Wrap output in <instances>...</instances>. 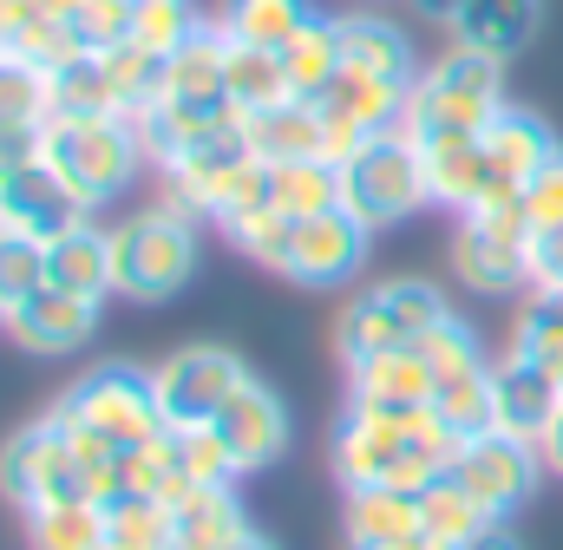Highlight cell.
Here are the masks:
<instances>
[{
    "instance_id": "d590c367",
    "label": "cell",
    "mask_w": 563,
    "mask_h": 550,
    "mask_svg": "<svg viewBox=\"0 0 563 550\" xmlns=\"http://www.w3.org/2000/svg\"><path fill=\"white\" fill-rule=\"evenodd\" d=\"M485 525H498V518H492V512L459 485V479H439L432 492H420V531H432L439 544H452V550L472 544Z\"/></svg>"
},
{
    "instance_id": "52a82bcc",
    "label": "cell",
    "mask_w": 563,
    "mask_h": 550,
    "mask_svg": "<svg viewBox=\"0 0 563 550\" xmlns=\"http://www.w3.org/2000/svg\"><path fill=\"white\" fill-rule=\"evenodd\" d=\"M59 407L73 413V419H86L99 439H112L119 452H132V446H151L157 432H170L164 426V413H157V394H151V374L139 367H92L86 381H73L66 394H59Z\"/></svg>"
},
{
    "instance_id": "ee69618b",
    "label": "cell",
    "mask_w": 563,
    "mask_h": 550,
    "mask_svg": "<svg viewBox=\"0 0 563 550\" xmlns=\"http://www.w3.org/2000/svg\"><path fill=\"white\" fill-rule=\"evenodd\" d=\"M420 348V361L432 367V381H445V374H472V367H485V348H478V334L452 315V321H439L432 334L413 341Z\"/></svg>"
},
{
    "instance_id": "44dd1931",
    "label": "cell",
    "mask_w": 563,
    "mask_h": 550,
    "mask_svg": "<svg viewBox=\"0 0 563 550\" xmlns=\"http://www.w3.org/2000/svg\"><path fill=\"white\" fill-rule=\"evenodd\" d=\"M46 282L66 288V295H86V301H106L119 295V270H112V230H99L92 217L73 223L66 237L46 243Z\"/></svg>"
},
{
    "instance_id": "7402d4cb",
    "label": "cell",
    "mask_w": 563,
    "mask_h": 550,
    "mask_svg": "<svg viewBox=\"0 0 563 550\" xmlns=\"http://www.w3.org/2000/svg\"><path fill=\"white\" fill-rule=\"evenodd\" d=\"M243 138L263 164H295V157H328V119L314 99H282L269 112H243Z\"/></svg>"
},
{
    "instance_id": "ba28073f",
    "label": "cell",
    "mask_w": 563,
    "mask_h": 550,
    "mask_svg": "<svg viewBox=\"0 0 563 550\" xmlns=\"http://www.w3.org/2000/svg\"><path fill=\"white\" fill-rule=\"evenodd\" d=\"M250 381V367L230 354V348H177L157 374H151V394H157V413L170 432H190V426H210L217 413L230 407V394Z\"/></svg>"
},
{
    "instance_id": "836d02e7",
    "label": "cell",
    "mask_w": 563,
    "mask_h": 550,
    "mask_svg": "<svg viewBox=\"0 0 563 550\" xmlns=\"http://www.w3.org/2000/svg\"><path fill=\"white\" fill-rule=\"evenodd\" d=\"M26 544L33 550H99L106 544V505L99 498H59L26 512Z\"/></svg>"
},
{
    "instance_id": "603a6c76",
    "label": "cell",
    "mask_w": 563,
    "mask_h": 550,
    "mask_svg": "<svg viewBox=\"0 0 563 550\" xmlns=\"http://www.w3.org/2000/svg\"><path fill=\"white\" fill-rule=\"evenodd\" d=\"M563 144L558 132L538 119V112H518V106H505L492 125H485V157H492V177L498 184H511V190H525L551 157H558Z\"/></svg>"
},
{
    "instance_id": "e575fe53",
    "label": "cell",
    "mask_w": 563,
    "mask_h": 550,
    "mask_svg": "<svg viewBox=\"0 0 563 550\" xmlns=\"http://www.w3.org/2000/svg\"><path fill=\"white\" fill-rule=\"evenodd\" d=\"M99 112H119V92L106 79V59L99 53H79V59L53 66V119H99Z\"/></svg>"
},
{
    "instance_id": "f35d334b",
    "label": "cell",
    "mask_w": 563,
    "mask_h": 550,
    "mask_svg": "<svg viewBox=\"0 0 563 550\" xmlns=\"http://www.w3.org/2000/svg\"><path fill=\"white\" fill-rule=\"evenodd\" d=\"M0 119L13 125H46L53 119V73L20 59V53H0Z\"/></svg>"
},
{
    "instance_id": "9f6ffc18",
    "label": "cell",
    "mask_w": 563,
    "mask_h": 550,
    "mask_svg": "<svg viewBox=\"0 0 563 550\" xmlns=\"http://www.w3.org/2000/svg\"><path fill=\"white\" fill-rule=\"evenodd\" d=\"M223 550H276V544H269L263 531H243V538H230V544H223Z\"/></svg>"
},
{
    "instance_id": "7dc6e473",
    "label": "cell",
    "mask_w": 563,
    "mask_h": 550,
    "mask_svg": "<svg viewBox=\"0 0 563 550\" xmlns=\"http://www.w3.org/2000/svg\"><path fill=\"white\" fill-rule=\"evenodd\" d=\"M387 301H394V315L407 321V334H413V341H420V334H432L439 321H452L445 295H439L432 282H420V275H400V282H387Z\"/></svg>"
},
{
    "instance_id": "f5cc1de1",
    "label": "cell",
    "mask_w": 563,
    "mask_h": 550,
    "mask_svg": "<svg viewBox=\"0 0 563 550\" xmlns=\"http://www.w3.org/2000/svg\"><path fill=\"white\" fill-rule=\"evenodd\" d=\"M347 550H452V544H439L432 531H407V538H387V544H347Z\"/></svg>"
},
{
    "instance_id": "484cf974",
    "label": "cell",
    "mask_w": 563,
    "mask_h": 550,
    "mask_svg": "<svg viewBox=\"0 0 563 550\" xmlns=\"http://www.w3.org/2000/svg\"><path fill=\"white\" fill-rule=\"evenodd\" d=\"M341 66H354V73H380V79H400V86L420 79V66H413V40H407L387 13H341Z\"/></svg>"
},
{
    "instance_id": "9a60e30c",
    "label": "cell",
    "mask_w": 563,
    "mask_h": 550,
    "mask_svg": "<svg viewBox=\"0 0 563 550\" xmlns=\"http://www.w3.org/2000/svg\"><path fill=\"white\" fill-rule=\"evenodd\" d=\"M92 328H99V301H86V295H66V288H33L13 315H7V334L26 348V354H73V348H86L92 341Z\"/></svg>"
},
{
    "instance_id": "816d5d0a",
    "label": "cell",
    "mask_w": 563,
    "mask_h": 550,
    "mask_svg": "<svg viewBox=\"0 0 563 550\" xmlns=\"http://www.w3.org/2000/svg\"><path fill=\"white\" fill-rule=\"evenodd\" d=\"M40 20V0H0V46L13 53V40Z\"/></svg>"
},
{
    "instance_id": "5b68a950",
    "label": "cell",
    "mask_w": 563,
    "mask_h": 550,
    "mask_svg": "<svg viewBox=\"0 0 563 550\" xmlns=\"http://www.w3.org/2000/svg\"><path fill=\"white\" fill-rule=\"evenodd\" d=\"M420 204H432V197H426L420 144L407 132H380L354 157H341V210H354L367 230H387V223L413 217Z\"/></svg>"
},
{
    "instance_id": "7c38bea8",
    "label": "cell",
    "mask_w": 563,
    "mask_h": 550,
    "mask_svg": "<svg viewBox=\"0 0 563 550\" xmlns=\"http://www.w3.org/2000/svg\"><path fill=\"white\" fill-rule=\"evenodd\" d=\"M367 243H374V230L354 217V210H328V217H301L295 223V250H288V282H301V288H334V282H347V275L367 263Z\"/></svg>"
},
{
    "instance_id": "681fc988",
    "label": "cell",
    "mask_w": 563,
    "mask_h": 550,
    "mask_svg": "<svg viewBox=\"0 0 563 550\" xmlns=\"http://www.w3.org/2000/svg\"><path fill=\"white\" fill-rule=\"evenodd\" d=\"M531 288L538 295H563V223L531 237Z\"/></svg>"
},
{
    "instance_id": "5bb4252c",
    "label": "cell",
    "mask_w": 563,
    "mask_h": 550,
    "mask_svg": "<svg viewBox=\"0 0 563 550\" xmlns=\"http://www.w3.org/2000/svg\"><path fill=\"white\" fill-rule=\"evenodd\" d=\"M420 413H426V407H420ZM420 413L347 407L341 432H334V479H341L347 492H361V485H380V479H387V465L400 459V446H407V432H413V419H420Z\"/></svg>"
},
{
    "instance_id": "6da1fadb",
    "label": "cell",
    "mask_w": 563,
    "mask_h": 550,
    "mask_svg": "<svg viewBox=\"0 0 563 550\" xmlns=\"http://www.w3.org/2000/svg\"><path fill=\"white\" fill-rule=\"evenodd\" d=\"M40 164L59 170V184L86 210H99V204L125 197V184L139 177V164H151V157H144V144L125 112H99V119H46L40 125Z\"/></svg>"
},
{
    "instance_id": "c3c4849f",
    "label": "cell",
    "mask_w": 563,
    "mask_h": 550,
    "mask_svg": "<svg viewBox=\"0 0 563 550\" xmlns=\"http://www.w3.org/2000/svg\"><path fill=\"white\" fill-rule=\"evenodd\" d=\"M525 217H531V230H558L563 223V151L525 184Z\"/></svg>"
},
{
    "instance_id": "b9f144b4",
    "label": "cell",
    "mask_w": 563,
    "mask_h": 550,
    "mask_svg": "<svg viewBox=\"0 0 563 550\" xmlns=\"http://www.w3.org/2000/svg\"><path fill=\"white\" fill-rule=\"evenodd\" d=\"M106 538L119 550H170V505H157V498L106 505Z\"/></svg>"
},
{
    "instance_id": "6f0895ef",
    "label": "cell",
    "mask_w": 563,
    "mask_h": 550,
    "mask_svg": "<svg viewBox=\"0 0 563 550\" xmlns=\"http://www.w3.org/2000/svg\"><path fill=\"white\" fill-rule=\"evenodd\" d=\"M40 13H53V20H73V13H79V0H40Z\"/></svg>"
},
{
    "instance_id": "74e56055",
    "label": "cell",
    "mask_w": 563,
    "mask_h": 550,
    "mask_svg": "<svg viewBox=\"0 0 563 550\" xmlns=\"http://www.w3.org/2000/svg\"><path fill=\"white\" fill-rule=\"evenodd\" d=\"M505 354L525 361V367H544V374H558L563 381V295H538V301L518 315Z\"/></svg>"
},
{
    "instance_id": "9c48e42d",
    "label": "cell",
    "mask_w": 563,
    "mask_h": 550,
    "mask_svg": "<svg viewBox=\"0 0 563 550\" xmlns=\"http://www.w3.org/2000/svg\"><path fill=\"white\" fill-rule=\"evenodd\" d=\"M452 479L505 525L531 492H538V479H544V452H538V439H518V432H472L465 446H459V459H452Z\"/></svg>"
},
{
    "instance_id": "7a4b0ae2",
    "label": "cell",
    "mask_w": 563,
    "mask_h": 550,
    "mask_svg": "<svg viewBox=\"0 0 563 550\" xmlns=\"http://www.w3.org/2000/svg\"><path fill=\"white\" fill-rule=\"evenodd\" d=\"M505 112V59H485L472 46H452L445 59H432L420 79H413V99H407V138H432V132H465L485 138V125Z\"/></svg>"
},
{
    "instance_id": "ab89813d",
    "label": "cell",
    "mask_w": 563,
    "mask_h": 550,
    "mask_svg": "<svg viewBox=\"0 0 563 550\" xmlns=\"http://www.w3.org/2000/svg\"><path fill=\"white\" fill-rule=\"evenodd\" d=\"M197 26L203 20H197L190 0H132V40H139L144 53H157V59H170Z\"/></svg>"
},
{
    "instance_id": "3957f363",
    "label": "cell",
    "mask_w": 563,
    "mask_h": 550,
    "mask_svg": "<svg viewBox=\"0 0 563 550\" xmlns=\"http://www.w3.org/2000/svg\"><path fill=\"white\" fill-rule=\"evenodd\" d=\"M531 217H525V190L492 184L452 230V270L478 295H511L531 282Z\"/></svg>"
},
{
    "instance_id": "277c9868",
    "label": "cell",
    "mask_w": 563,
    "mask_h": 550,
    "mask_svg": "<svg viewBox=\"0 0 563 550\" xmlns=\"http://www.w3.org/2000/svg\"><path fill=\"white\" fill-rule=\"evenodd\" d=\"M112 270H119V295L132 301H170L190 270H197V230H190V210L177 204H157L132 223L112 230Z\"/></svg>"
},
{
    "instance_id": "ac0fdd59",
    "label": "cell",
    "mask_w": 563,
    "mask_h": 550,
    "mask_svg": "<svg viewBox=\"0 0 563 550\" xmlns=\"http://www.w3.org/2000/svg\"><path fill=\"white\" fill-rule=\"evenodd\" d=\"M236 119H243L236 106H197V99H164V92H157L144 112H132V132H139L151 164H170L177 151H190V144H203V138L230 132Z\"/></svg>"
},
{
    "instance_id": "1f68e13d",
    "label": "cell",
    "mask_w": 563,
    "mask_h": 550,
    "mask_svg": "<svg viewBox=\"0 0 563 550\" xmlns=\"http://www.w3.org/2000/svg\"><path fill=\"white\" fill-rule=\"evenodd\" d=\"M341 531H347V544H387V538H407V531H420V498L387 492V485H361V492H347Z\"/></svg>"
},
{
    "instance_id": "bcb514c9",
    "label": "cell",
    "mask_w": 563,
    "mask_h": 550,
    "mask_svg": "<svg viewBox=\"0 0 563 550\" xmlns=\"http://www.w3.org/2000/svg\"><path fill=\"white\" fill-rule=\"evenodd\" d=\"M177 452H184V472H190L197 485H236V479H243V472H236V459H230V446H223L210 426L177 432Z\"/></svg>"
},
{
    "instance_id": "ffe728a7",
    "label": "cell",
    "mask_w": 563,
    "mask_h": 550,
    "mask_svg": "<svg viewBox=\"0 0 563 550\" xmlns=\"http://www.w3.org/2000/svg\"><path fill=\"white\" fill-rule=\"evenodd\" d=\"M492 387H498V413H492V426H498V432L544 439V432H551V419L563 413V381H558V374L525 367V361H511V354L492 367Z\"/></svg>"
},
{
    "instance_id": "30bf717a",
    "label": "cell",
    "mask_w": 563,
    "mask_h": 550,
    "mask_svg": "<svg viewBox=\"0 0 563 550\" xmlns=\"http://www.w3.org/2000/svg\"><path fill=\"white\" fill-rule=\"evenodd\" d=\"M407 99H413V86L380 79V73H354V66H341V73H334V86L314 99V106H321V119H328V157L341 164V157H354L367 138L400 132Z\"/></svg>"
},
{
    "instance_id": "cb8c5ba5",
    "label": "cell",
    "mask_w": 563,
    "mask_h": 550,
    "mask_svg": "<svg viewBox=\"0 0 563 550\" xmlns=\"http://www.w3.org/2000/svg\"><path fill=\"white\" fill-rule=\"evenodd\" d=\"M394 348H413V334H407V321L394 315L387 282H380V288H361V295L334 315V354H341L347 367H361V361H380V354H394Z\"/></svg>"
},
{
    "instance_id": "8992f818",
    "label": "cell",
    "mask_w": 563,
    "mask_h": 550,
    "mask_svg": "<svg viewBox=\"0 0 563 550\" xmlns=\"http://www.w3.org/2000/svg\"><path fill=\"white\" fill-rule=\"evenodd\" d=\"M0 498L20 512L59 505V498H92V472L73 452V439L59 432V419H33L0 446Z\"/></svg>"
},
{
    "instance_id": "8fae6325",
    "label": "cell",
    "mask_w": 563,
    "mask_h": 550,
    "mask_svg": "<svg viewBox=\"0 0 563 550\" xmlns=\"http://www.w3.org/2000/svg\"><path fill=\"white\" fill-rule=\"evenodd\" d=\"M250 157H256V151H250L243 119H236L230 132L203 138V144H190V151H177L170 164H157V170H164V204H177V210L217 223V210H223V197H230V184H236V170H243Z\"/></svg>"
},
{
    "instance_id": "4dcf8cb0",
    "label": "cell",
    "mask_w": 563,
    "mask_h": 550,
    "mask_svg": "<svg viewBox=\"0 0 563 550\" xmlns=\"http://www.w3.org/2000/svg\"><path fill=\"white\" fill-rule=\"evenodd\" d=\"M314 13H321L314 0H223L217 26H223L230 40H243V46H269V53H282Z\"/></svg>"
},
{
    "instance_id": "e0dca14e",
    "label": "cell",
    "mask_w": 563,
    "mask_h": 550,
    "mask_svg": "<svg viewBox=\"0 0 563 550\" xmlns=\"http://www.w3.org/2000/svg\"><path fill=\"white\" fill-rule=\"evenodd\" d=\"M0 190H7V230H20V237H33V243H53V237H66L73 223L92 217V210L59 184V170H46V164H26V170L7 177Z\"/></svg>"
},
{
    "instance_id": "91938a15",
    "label": "cell",
    "mask_w": 563,
    "mask_h": 550,
    "mask_svg": "<svg viewBox=\"0 0 563 550\" xmlns=\"http://www.w3.org/2000/svg\"><path fill=\"white\" fill-rule=\"evenodd\" d=\"M99 550H119V544H112V538H106V544H99Z\"/></svg>"
},
{
    "instance_id": "2e32d148",
    "label": "cell",
    "mask_w": 563,
    "mask_h": 550,
    "mask_svg": "<svg viewBox=\"0 0 563 550\" xmlns=\"http://www.w3.org/2000/svg\"><path fill=\"white\" fill-rule=\"evenodd\" d=\"M420 144V164H426V197L445 204V210H472L498 177H492V157H485V138H465V132H432L413 138Z\"/></svg>"
},
{
    "instance_id": "f546056e",
    "label": "cell",
    "mask_w": 563,
    "mask_h": 550,
    "mask_svg": "<svg viewBox=\"0 0 563 550\" xmlns=\"http://www.w3.org/2000/svg\"><path fill=\"white\" fill-rule=\"evenodd\" d=\"M269 197L282 217H328L341 210V164L334 157H295V164H269Z\"/></svg>"
},
{
    "instance_id": "f1b7e54d",
    "label": "cell",
    "mask_w": 563,
    "mask_h": 550,
    "mask_svg": "<svg viewBox=\"0 0 563 550\" xmlns=\"http://www.w3.org/2000/svg\"><path fill=\"white\" fill-rule=\"evenodd\" d=\"M282 73H288V92L295 99H321L341 73V20L334 13H314L288 46H282Z\"/></svg>"
},
{
    "instance_id": "d6986e66",
    "label": "cell",
    "mask_w": 563,
    "mask_h": 550,
    "mask_svg": "<svg viewBox=\"0 0 563 550\" xmlns=\"http://www.w3.org/2000/svg\"><path fill=\"white\" fill-rule=\"evenodd\" d=\"M347 407H374V413H420L432 407V367L420 361V348H394L380 361H361L347 367Z\"/></svg>"
},
{
    "instance_id": "8d00e7d4",
    "label": "cell",
    "mask_w": 563,
    "mask_h": 550,
    "mask_svg": "<svg viewBox=\"0 0 563 550\" xmlns=\"http://www.w3.org/2000/svg\"><path fill=\"white\" fill-rule=\"evenodd\" d=\"M432 413L452 426V432H492V413H498V387H492V361L472 367V374H445L432 387Z\"/></svg>"
},
{
    "instance_id": "f6af8a7d",
    "label": "cell",
    "mask_w": 563,
    "mask_h": 550,
    "mask_svg": "<svg viewBox=\"0 0 563 550\" xmlns=\"http://www.w3.org/2000/svg\"><path fill=\"white\" fill-rule=\"evenodd\" d=\"M73 33H79L86 53H112V46H125V40H132V0H79Z\"/></svg>"
},
{
    "instance_id": "680465c9",
    "label": "cell",
    "mask_w": 563,
    "mask_h": 550,
    "mask_svg": "<svg viewBox=\"0 0 563 550\" xmlns=\"http://www.w3.org/2000/svg\"><path fill=\"white\" fill-rule=\"evenodd\" d=\"M0 230H7V190H0Z\"/></svg>"
},
{
    "instance_id": "4316f807",
    "label": "cell",
    "mask_w": 563,
    "mask_h": 550,
    "mask_svg": "<svg viewBox=\"0 0 563 550\" xmlns=\"http://www.w3.org/2000/svg\"><path fill=\"white\" fill-rule=\"evenodd\" d=\"M531 33H538V0H465L452 20V40L485 59H511Z\"/></svg>"
},
{
    "instance_id": "60d3db41",
    "label": "cell",
    "mask_w": 563,
    "mask_h": 550,
    "mask_svg": "<svg viewBox=\"0 0 563 550\" xmlns=\"http://www.w3.org/2000/svg\"><path fill=\"white\" fill-rule=\"evenodd\" d=\"M46 288V243L20 237V230H0V321L33 295Z\"/></svg>"
},
{
    "instance_id": "11a10c76",
    "label": "cell",
    "mask_w": 563,
    "mask_h": 550,
    "mask_svg": "<svg viewBox=\"0 0 563 550\" xmlns=\"http://www.w3.org/2000/svg\"><path fill=\"white\" fill-rule=\"evenodd\" d=\"M538 452H544V465H551V472H563V413L551 419V432L538 439Z\"/></svg>"
},
{
    "instance_id": "d4e9b609",
    "label": "cell",
    "mask_w": 563,
    "mask_h": 550,
    "mask_svg": "<svg viewBox=\"0 0 563 550\" xmlns=\"http://www.w3.org/2000/svg\"><path fill=\"white\" fill-rule=\"evenodd\" d=\"M223 73H230V33H223L217 20H203V26L164 59V99L230 106V99H223Z\"/></svg>"
},
{
    "instance_id": "d6a6232c",
    "label": "cell",
    "mask_w": 563,
    "mask_h": 550,
    "mask_svg": "<svg viewBox=\"0 0 563 550\" xmlns=\"http://www.w3.org/2000/svg\"><path fill=\"white\" fill-rule=\"evenodd\" d=\"M223 99H230L236 112H269V106H282V99H295V92H288V73H282V53L230 40V73H223Z\"/></svg>"
},
{
    "instance_id": "db71d44e",
    "label": "cell",
    "mask_w": 563,
    "mask_h": 550,
    "mask_svg": "<svg viewBox=\"0 0 563 550\" xmlns=\"http://www.w3.org/2000/svg\"><path fill=\"white\" fill-rule=\"evenodd\" d=\"M459 550H525V544H518V531H505V525H485L472 544H459Z\"/></svg>"
},
{
    "instance_id": "7bdbcfd3",
    "label": "cell",
    "mask_w": 563,
    "mask_h": 550,
    "mask_svg": "<svg viewBox=\"0 0 563 550\" xmlns=\"http://www.w3.org/2000/svg\"><path fill=\"white\" fill-rule=\"evenodd\" d=\"M223 237H230L243 256H256L263 270L282 275V270H288V250H295V217H282L276 204H269V210H250L243 223H230Z\"/></svg>"
},
{
    "instance_id": "4fadbf2b",
    "label": "cell",
    "mask_w": 563,
    "mask_h": 550,
    "mask_svg": "<svg viewBox=\"0 0 563 550\" xmlns=\"http://www.w3.org/2000/svg\"><path fill=\"white\" fill-rule=\"evenodd\" d=\"M210 432L230 446L236 472L250 479V472H269L282 459V446H288V413H282V400L263 381H243V387L230 394V407L210 419Z\"/></svg>"
},
{
    "instance_id": "f907efd6",
    "label": "cell",
    "mask_w": 563,
    "mask_h": 550,
    "mask_svg": "<svg viewBox=\"0 0 563 550\" xmlns=\"http://www.w3.org/2000/svg\"><path fill=\"white\" fill-rule=\"evenodd\" d=\"M26 164H40V125H13V119H0V184L20 177Z\"/></svg>"
},
{
    "instance_id": "83f0119b",
    "label": "cell",
    "mask_w": 563,
    "mask_h": 550,
    "mask_svg": "<svg viewBox=\"0 0 563 550\" xmlns=\"http://www.w3.org/2000/svg\"><path fill=\"white\" fill-rule=\"evenodd\" d=\"M243 505L236 485H197L177 512H170V550H223L230 538H243Z\"/></svg>"
}]
</instances>
